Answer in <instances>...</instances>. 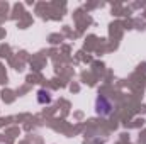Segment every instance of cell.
I'll list each match as a JSON object with an SVG mask.
<instances>
[{"instance_id": "2", "label": "cell", "mask_w": 146, "mask_h": 144, "mask_svg": "<svg viewBox=\"0 0 146 144\" xmlns=\"http://www.w3.org/2000/svg\"><path fill=\"white\" fill-rule=\"evenodd\" d=\"M49 93H46V92H39V102L41 104H44V102H49V97H48Z\"/></svg>"}, {"instance_id": "1", "label": "cell", "mask_w": 146, "mask_h": 144, "mask_svg": "<svg viewBox=\"0 0 146 144\" xmlns=\"http://www.w3.org/2000/svg\"><path fill=\"white\" fill-rule=\"evenodd\" d=\"M97 104H102V107H97V114H100V115H109L110 112H112V104H110L107 98L99 97V98H97Z\"/></svg>"}]
</instances>
